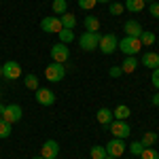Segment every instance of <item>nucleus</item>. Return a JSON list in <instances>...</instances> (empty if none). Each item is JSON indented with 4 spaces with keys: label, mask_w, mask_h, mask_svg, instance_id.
Returning a JSON list of instances; mask_svg holds the SVG:
<instances>
[{
    "label": "nucleus",
    "mask_w": 159,
    "mask_h": 159,
    "mask_svg": "<svg viewBox=\"0 0 159 159\" xmlns=\"http://www.w3.org/2000/svg\"><path fill=\"white\" fill-rule=\"evenodd\" d=\"M119 49L125 53V55H138L142 51V43L140 38H134V36H125L119 40Z\"/></svg>",
    "instance_id": "f257e3e1"
},
{
    "label": "nucleus",
    "mask_w": 159,
    "mask_h": 159,
    "mask_svg": "<svg viewBox=\"0 0 159 159\" xmlns=\"http://www.w3.org/2000/svg\"><path fill=\"white\" fill-rule=\"evenodd\" d=\"M98 49L102 51L104 55H110V53H115V51L119 49V38L115 36L112 32H108V34H102V36H100Z\"/></svg>",
    "instance_id": "f03ea898"
},
{
    "label": "nucleus",
    "mask_w": 159,
    "mask_h": 159,
    "mask_svg": "<svg viewBox=\"0 0 159 159\" xmlns=\"http://www.w3.org/2000/svg\"><path fill=\"white\" fill-rule=\"evenodd\" d=\"M79 45L83 51H96L100 45V32H83L79 36Z\"/></svg>",
    "instance_id": "7ed1b4c3"
},
{
    "label": "nucleus",
    "mask_w": 159,
    "mask_h": 159,
    "mask_svg": "<svg viewBox=\"0 0 159 159\" xmlns=\"http://www.w3.org/2000/svg\"><path fill=\"white\" fill-rule=\"evenodd\" d=\"M108 129H110V134H112V138H121V140H125L127 136L132 134V127L127 125V121H119V119H112Z\"/></svg>",
    "instance_id": "20e7f679"
},
{
    "label": "nucleus",
    "mask_w": 159,
    "mask_h": 159,
    "mask_svg": "<svg viewBox=\"0 0 159 159\" xmlns=\"http://www.w3.org/2000/svg\"><path fill=\"white\" fill-rule=\"evenodd\" d=\"M21 74H24L21 64H17L15 60H9V61L2 64V76H4V79H9V81H17Z\"/></svg>",
    "instance_id": "39448f33"
},
{
    "label": "nucleus",
    "mask_w": 159,
    "mask_h": 159,
    "mask_svg": "<svg viewBox=\"0 0 159 159\" xmlns=\"http://www.w3.org/2000/svg\"><path fill=\"white\" fill-rule=\"evenodd\" d=\"M51 60L57 61V64H66V61L70 60V49H68V45H64V43L51 45Z\"/></svg>",
    "instance_id": "423d86ee"
},
{
    "label": "nucleus",
    "mask_w": 159,
    "mask_h": 159,
    "mask_svg": "<svg viewBox=\"0 0 159 159\" xmlns=\"http://www.w3.org/2000/svg\"><path fill=\"white\" fill-rule=\"evenodd\" d=\"M45 76H47V81H51V83H60L61 79L66 76V68H64V64H57V61L49 64L47 70H45Z\"/></svg>",
    "instance_id": "0eeeda50"
},
{
    "label": "nucleus",
    "mask_w": 159,
    "mask_h": 159,
    "mask_svg": "<svg viewBox=\"0 0 159 159\" xmlns=\"http://www.w3.org/2000/svg\"><path fill=\"white\" fill-rule=\"evenodd\" d=\"M21 117H24V110H21V106L19 104H7V108H4V112H2V119L7 123H17L21 121Z\"/></svg>",
    "instance_id": "6e6552de"
},
{
    "label": "nucleus",
    "mask_w": 159,
    "mask_h": 159,
    "mask_svg": "<svg viewBox=\"0 0 159 159\" xmlns=\"http://www.w3.org/2000/svg\"><path fill=\"white\" fill-rule=\"evenodd\" d=\"M40 30H43V32H47V34H57V32L61 30L60 17H53V15L43 17V21H40Z\"/></svg>",
    "instance_id": "1a4fd4ad"
},
{
    "label": "nucleus",
    "mask_w": 159,
    "mask_h": 159,
    "mask_svg": "<svg viewBox=\"0 0 159 159\" xmlns=\"http://www.w3.org/2000/svg\"><path fill=\"white\" fill-rule=\"evenodd\" d=\"M125 151H127V147H125V142H123L121 138H112L108 144H106V153H108V157L119 159Z\"/></svg>",
    "instance_id": "9d476101"
},
{
    "label": "nucleus",
    "mask_w": 159,
    "mask_h": 159,
    "mask_svg": "<svg viewBox=\"0 0 159 159\" xmlns=\"http://www.w3.org/2000/svg\"><path fill=\"white\" fill-rule=\"evenodd\" d=\"M36 102L40 106H53L55 104V93L49 87H38L36 89Z\"/></svg>",
    "instance_id": "9b49d317"
},
{
    "label": "nucleus",
    "mask_w": 159,
    "mask_h": 159,
    "mask_svg": "<svg viewBox=\"0 0 159 159\" xmlns=\"http://www.w3.org/2000/svg\"><path fill=\"white\" fill-rule=\"evenodd\" d=\"M40 155L45 159H57V155H60V144H57V140H45L43 147H40Z\"/></svg>",
    "instance_id": "f8f14e48"
},
{
    "label": "nucleus",
    "mask_w": 159,
    "mask_h": 159,
    "mask_svg": "<svg viewBox=\"0 0 159 159\" xmlns=\"http://www.w3.org/2000/svg\"><path fill=\"white\" fill-rule=\"evenodd\" d=\"M123 30H125L127 36H134V38H140V34H142V25H140V21H136V19H127L125 25H123Z\"/></svg>",
    "instance_id": "ddd939ff"
},
{
    "label": "nucleus",
    "mask_w": 159,
    "mask_h": 159,
    "mask_svg": "<svg viewBox=\"0 0 159 159\" xmlns=\"http://www.w3.org/2000/svg\"><path fill=\"white\" fill-rule=\"evenodd\" d=\"M140 64L147 66V68H151V70L159 68V53H155V51H147V53L142 55V61H140Z\"/></svg>",
    "instance_id": "4468645a"
},
{
    "label": "nucleus",
    "mask_w": 159,
    "mask_h": 159,
    "mask_svg": "<svg viewBox=\"0 0 159 159\" xmlns=\"http://www.w3.org/2000/svg\"><path fill=\"white\" fill-rule=\"evenodd\" d=\"M60 21H61V28H66V30H74V25H76V17H74V13L66 11L64 15H60Z\"/></svg>",
    "instance_id": "2eb2a0df"
},
{
    "label": "nucleus",
    "mask_w": 159,
    "mask_h": 159,
    "mask_svg": "<svg viewBox=\"0 0 159 159\" xmlns=\"http://www.w3.org/2000/svg\"><path fill=\"white\" fill-rule=\"evenodd\" d=\"M132 115V110H129V106L127 104H119L117 108L112 110V117L115 119H119V121H127V117Z\"/></svg>",
    "instance_id": "dca6fc26"
},
{
    "label": "nucleus",
    "mask_w": 159,
    "mask_h": 159,
    "mask_svg": "<svg viewBox=\"0 0 159 159\" xmlns=\"http://www.w3.org/2000/svg\"><path fill=\"white\" fill-rule=\"evenodd\" d=\"M83 25H85V32H98L100 30V19L96 15H87Z\"/></svg>",
    "instance_id": "f3484780"
},
{
    "label": "nucleus",
    "mask_w": 159,
    "mask_h": 159,
    "mask_svg": "<svg viewBox=\"0 0 159 159\" xmlns=\"http://www.w3.org/2000/svg\"><path fill=\"white\" fill-rule=\"evenodd\" d=\"M96 119H98L100 125H110V121H112L115 117H112V110H108V108H100V110H98V115H96Z\"/></svg>",
    "instance_id": "a211bd4d"
},
{
    "label": "nucleus",
    "mask_w": 159,
    "mask_h": 159,
    "mask_svg": "<svg viewBox=\"0 0 159 159\" xmlns=\"http://www.w3.org/2000/svg\"><path fill=\"white\" fill-rule=\"evenodd\" d=\"M155 32H151V30H142V34H140V43H142V47H153L155 45Z\"/></svg>",
    "instance_id": "6ab92c4d"
},
{
    "label": "nucleus",
    "mask_w": 159,
    "mask_h": 159,
    "mask_svg": "<svg viewBox=\"0 0 159 159\" xmlns=\"http://www.w3.org/2000/svg\"><path fill=\"white\" fill-rule=\"evenodd\" d=\"M123 7H125L129 13H140L142 9H144V0H125Z\"/></svg>",
    "instance_id": "aec40b11"
},
{
    "label": "nucleus",
    "mask_w": 159,
    "mask_h": 159,
    "mask_svg": "<svg viewBox=\"0 0 159 159\" xmlns=\"http://www.w3.org/2000/svg\"><path fill=\"white\" fill-rule=\"evenodd\" d=\"M159 140V136L155 134V132H144V136H142V144H144V148H151V147H155V142Z\"/></svg>",
    "instance_id": "412c9836"
},
{
    "label": "nucleus",
    "mask_w": 159,
    "mask_h": 159,
    "mask_svg": "<svg viewBox=\"0 0 159 159\" xmlns=\"http://www.w3.org/2000/svg\"><path fill=\"white\" fill-rule=\"evenodd\" d=\"M51 9L57 15H64V13L68 11V0H51Z\"/></svg>",
    "instance_id": "4be33fe9"
},
{
    "label": "nucleus",
    "mask_w": 159,
    "mask_h": 159,
    "mask_svg": "<svg viewBox=\"0 0 159 159\" xmlns=\"http://www.w3.org/2000/svg\"><path fill=\"white\" fill-rule=\"evenodd\" d=\"M136 66H138V61H136V55H127V57L123 60V64H121L123 72H134Z\"/></svg>",
    "instance_id": "5701e85b"
},
{
    "label": "nucleus",
    "mask_w": 159,
    "mask_h": 159,
    "mask_svg": "<svg viewBox=\"0 0 159 159\" xmlns=\"http://www.w3.org/2000/svg\"><path fill=\"white\" fill-rule=\"evenodd\" d=\"M89 155H91V159H104V157H108L106 147H100V144H96V147L89 148Z\"/></svg>",
    "instance_id": "b1692460"
},
{
    "label": "nucleus",
    "mask_w": 159,
    "mask_h": 159,
    "mask_svg": "<svg viewBox=\"0 0 159 159\" xmlns=\"http://www.w3.org/2000/svg\"><path fill=\"white\" fill-rule=\"evenodd\" d=\"M57 36H60V43H64V45H70V43L74 40V32H72V30L61 28L60 32H57Z\"/></svg>",
    "instance_id": "393cba45"
},
{
    "label": "nucleus",
    "mask_w": 159,
    "mask_h": 159,
    "mask_svg": "<svg viewBox=\"0 0 159 159\" xmlns=\"http://www.w3.org/2000/svg\"><path fill=\"white\" fill-rule=\"evenodd\" d=\"M24 85L28 87L30 91H36L38 87H40V85H38V79L34 76V74H25V76H24Z\"/></svg>",
    "instance_id": "a878e982"
},
{
    "label": "nucleus",
    "mask_w": 159,
    "mask_h": 159,
    "mask_svg": "<svg viewBox=\"0 0 159 159\" xmlns=\"http://www.w3.org/2000/svg\"><path fill=\"white\" fill-rule=\"evenodd\" d=\"M127 151H129L134 157H140V155H142V151H144V144H142L140 140H138V142H132V144L127 147Z\"/></svg>",
    "instance_id": "bb28decb"
},
{
    "label": "nucleus",
    "mask_w": 159,
    "mask_h": 159,
    "mask_svg": "<svg viewBox=\"0 0 159 159\" xmlns=\"http://www.w3.org/2000/svg\"><path fill=\"white\" fill-rule=\"evenodd\" d=\"M11 136V123H7L4 119H0V140Z\"/></svg>",
    "instance_id": "cd10ccee"
},
{
    "label": "nucleus",
    "mask_w": 159,
    "mask_h": 159,
    "mask_svg": "<svg viewBox=\"0 0 159 159\" xmlns=\"http://www.w3.org/2000/svg\"><path fill=\"white\" fill-rule=\"evenodd\" d=\"M123 11H125V7H123L121 2H110V7H108L110 15H121Z\"/></svg>",
    "instance_id": "c85d7f7f"
},
{
    "label": "nucleus",
    "mask_w": 159,
    "mask_h": 159,
    "mask_svg": "<svg viewBox=\"0 0 159 159\" xmlns=\"http://www.w3.org/2000/svg\"><path fill=\"white\" fill-rule=\"evenodd\" d=\"M140 159H159V153L153 147H151V148H144V151H142V155H140Z\"/></svg>",
    "instance_id": "c756f323"
},
{
    "label": "nucleus",
    "mask_w": 159,
    "mask_h": 159,
    "mask_svg": "<svg viewBox=\"0 0 159 159\" xmlns=\"http://www.w3.org/2000/svg\"><path fill=\"white\" fill-rule=\"evenodd\" d=\"M96 4H98V0H79V9H83V11H91Z\"/></svg>",
    "instance_id": "7c9ffc66"
},
{
    "label": "nucleus",
    "mask_w": 159,
    "mask_h": 159,
    "mask_svg": "<svg viewBox=\"0 0 159 159\" xmlns=\"http://www.w3.org/2000/svg\"><path fill=\"white\" fill-rule=\"evenodd\" d=\"M148 13H151V17L159 19V2H151L148 4Z\"/></svg>",
    "instance_id": "2f4dec72"
},
{
    "label": "nucleus",
    "mask_w": 159,
    "mask_h": 159,
    "mask_svg": "<svg viewBox=\"0 0 159 159\" xmlns=\"http://www.w3.org/2000/svg\"><path fill=\"white\" fill-rule=\"evenodd\" d=\"M108 74L112 76V79H119V76L123 74V68H121V66H112V68L108 70Z\"/></svg>",
    "instance_id": "473e14b6"
},
{
    "label": "nucleus",
    "mask_w": 159,
    "mask_h": 159,
    "mask_svg": "<svg viewBox=\"0 0 159 159\" xmlns=\"http://www.w3.org/2000/svg\"><path fill=\"white\" fill-rule=\"evenodd\" d=\"M151 81H153V87L159 91V68H155L153 70V76H151Z\"/></svg>",
    "instance_id": "72a5a7b5"
},
{
    "label": "nucleus",
    "mask_w": 159,
    "mask_h": 159,
    "mask_svg": "<svg viewBox=\"0 0 159 159\" xmlns=\"http://www.w3.org/2000/svg\"><path fill=\"white\" fill-rule=\"evenodd\" d=\"M151 102H153V106H157V108H159V91L153 96V98H151Z\"/></svg>",
    "instance_id": "f704fd0d"
},
{
    "label": "nucleus",
    "mask_w": 159,
    "mask_h": 159,
    "mask_svg": "<svg viewBox=\"0 0 159 159\" xmlns=\"http://www.w3.org/2000/svg\"><path fill=\"white\" fill-rule=\"evenodd\" d=\"M4 108H7V106H4V104L0 102V117H2V112H4Z\"/></svg>",
    "instance_id": "c9c22d12"
},
{
    "label": "nucleus",
    "mask_w": 159,
    "mask_h": 159,
    "mask_svg": "<svg viewBox=\"0 0 159 159\" xmlns=\"http://www.w3.org/2000/svg\"><path fill=\"white\" fill-rule=\"evenodd\" d=\"M98 4H110V0H98Z\"/></svg>",
    "instance_id": "e433bc0d"
},
{
    "label": "nucleus",
    "mask_w": 159,
    "mask_h": 159,
    "mask_svg": "<svg viewBox=\"0 0 159 159\" xmlns=\"http://www.w3.org/2000/svg\"><path fill=\"white\" fill-rule=\"evenodd\" d=\"M32 159H45V157H43V155H36V157H32Z\"/></svg>",
    "instance_id": "4c0bfd02"
},
{
    "label": "nucleus",
    "mask_w": 159,
    "mask_h": 159,
    "mask_svg": "<svg viewBox=\"0 0 159 159\" xmlns=\"http://www.w3.org/2000/svg\"><path fill=\"white\" fill-rule=\"evenodd\" d=\"M151 2H155V0H144V4H151Z\"/></svg>",
    "instance_id": "58836bf2"
},
{
    "label": "nucleus",
    "mask_w": 159,
    "mask_h": 159,
    "mask_svg": "<svg viewBox=\"0 0 159 159\" xmlns=\"http://www.w3.org/2000/svg\"><path fill=\"white\" fill-rule=\"evenodd\" d=\"M0 76H2V66H0Z\"/></svg>",
    "instance_id": "ea45409f"
},
{
    "label": "nucleus",
    "mask_w": 159,
    "mask_h": 159,
    "mask_svg": "<svg viewBox=\"0 0 159 159\" xmlns=\"http://www.w3.org/2000/svg\"><path fill=\"white\" fill-rule=\"evenodd\" d=\"M104 159H115V157H104Z\"/></svg>",
    "instance_id": "a19ab883"
},
{
    "label": "nucleus",
    "mask_w": 159,
    "mask_h": 159,
    "mask_svg": "<svg viewBox=\"0 0 159 159\" xmlns=\"http://www.w3.org/2000/svg\"><path fill=\"white\" fill-rule=\"evenodd\" d=\"M0 119H2V117H0Z\"/></svg>",
    "instance_id": "79ce46f5"
}]
</instances>
